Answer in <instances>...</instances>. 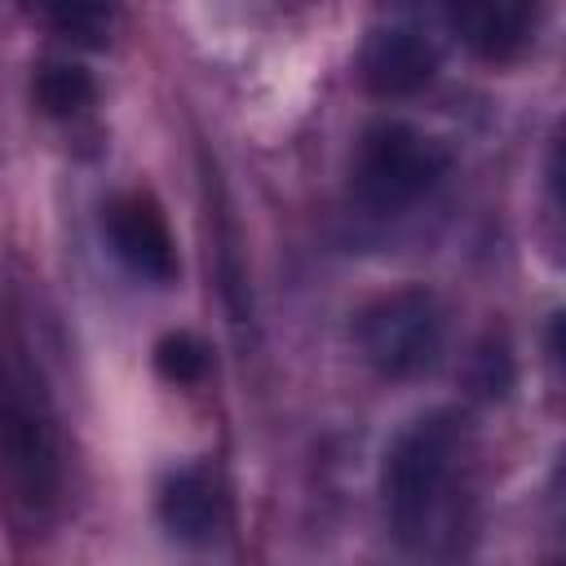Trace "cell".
<instances>
[{"mask_svg": "<svg viewBox=\"0 0 566 566\" xmlns=\"http://www.w3.org/2000/svg\"><path fill=\"white\" fill-rule=\"evenodd\" d=\"M539 4L544 0H442L460 44L486 62H509L531 44Z\"/></svg>", "mask_w": 566, "mask_h": 566, "instance_id": "52a82bcc", "label": "cell"}, {"mask_svg": "<svg viewBox=\"0 0 566 566\" xmlns=\"http://www.w3.org/2000/svg\"><path fill=\"white\" fill-rule=\"evenodd\" d=\"M358 75L376 97H411L438 75V40L407 18H389L367 31Z\"/></svg>", "mask_w": 566, "mask_h": 566, "instance_id": "5b68a950", "label": "cell"}, {"mask_svg": "<svg viewBox=\"0 0 566 566\" xmlns=\"http://www.w3.org/2000/svg\"><path fill=\"white\" fill-rule=\"evenodd\" d=\"M159 522L181 544H212L226 522V495L208 464H186L159 486Z\"/></svg>", "mask_w": 566, "mask_h": 566, "instance_id": "ba28073f", "label": "cell"}, {"mask_svg": "<svg viewBox=\"0 0 566 566\" xmlns=\"http://www.w3.org/2000/svg\"><path fill=\"white\" fill-rule=\"evenodd\" d=\"M49 27L84 49H106L115 35V0H40Z\"/></svg>", "mask_w": 566, "mask_h": 566, "instance_id": "9c48e42d", "label": "cell"}, {"mask_svg": "<svg viewBox=\"0 0 566 566\" xmlns=\"http://www.w3.org/2000/svg\"><path fill=\"white\" fill-rule=\"evenodd\" d=\"M451 168V150L420 133L407 119H376L354 150L349 164V190L354 199L376 212V217H394L411 203H420Z\"/></svg>", "mask_w": 566, "mask_h": 566, "instance_id": "3957f363", "label": "cell"}, {"mask_svg": "<svg viewBox=\"0 0 566 566\" xmlns=\"http://www.w3.org/2000/svg\"><path fill=\"white\" fill-rule=\"evenodd\" d=\"M0 18H4V0H0Z\"/></svg>", "mask_w": 566, "mask_h": 566, "instance_id": "4fadbf2b", "label": "cell"}, {"mask_svg": "<svg viewBox=\"0 0 566 566\" xmlns=\"http://www.w3.org/2000/svg\"><path fill=\"white\" fill-rule=\"evenodd\" d=\"M102 230L111 252L146 283H172L177 279V243L159 212V203L142 190H124L102 208Z\"/></svg>", "mask_w": 566, "mask_h": 566, "instance_id": "8992f818", "label": "cell"}, {"mask_svg": "<svg viewBox=\"0 0 566 566\" xmlns=\"http://www.w3.org/2000/svg\"><path fill=\"white\" fill-rule=\"evenodd\" d=\"M509 380H513V363H509L504 345H482V349L473 354V371H469V385H473L482 398H504Z\"/></svg>", "mask_w": 566, "mask_h": 566, "instance_id": "7c38bea8", "label": "cell"}, {"mask_svg": "<svg viewBox=\"0 0 566 566\" xmlns=\"http://www.w3.org/2000/svg\"><path fill=\"white\" fill-rule=\"evenodd\" d=\"M93 97H97V84H93V75H88L84 66H75V62H49V66H40V75H35V102H40L49 115H57V119L80 115L84 106H93Z\"/></svg>", "mask_w": 566, "mask_h": 566, "instance_id": "30bf717a", "label": "cell"}, {"mask_svg": "<svg viewBox=\"0 0 566 566\" xmlns=\"http://www.w3.org/2000/svg\"><path fill=\"white\" fill-rule=\"evenodd\" d=\"M0 495L22 526H44L66 495V451L27 367L0 363Z\"/></svg>", "mask_w": 566, "mask_h": 566, "instance_id": "7a4b0ae2", "label": "cell"}, {"mask_svg": "<svg viewBox=\"0 0 566 566\" xmlns=\"http://www.w3.org/2000/svg\"><path fill=\"white\" fill-rule=\"evenodd\" d=\"M155 371L168 385H199L208 376V345L190 332H168L155 345Z\"/></svg>", "mask_w": 566, "mask_h": 566, "instance_id": "8fae6325", "label": "cell"}, {"mask_svg": "<svg viewBox=\"0 0 566 566\" xmlns=\"http://www.w3.org/2000/svg\"><path fill=\"white\" fill-rule=\"evenodd\" d=\"M354 336H358L363 358L380 376L411 380L442 358L447 310L429 287H398L358 310Z\"/></svg>", "mask_w": 566, "mask_h": 566, "instance_id": "277c9868", "label": "cell"}, {"mask_svg": "<svg viewBox=\"0 0 566 566\" xmlns=\"http://www.w3.org/2000/svg\"><path fill=\"white\" fill-rule=\"evenodd\" d=\"M464 429L451 411H424L402 424L380 464V500L398 544L424 553L455 513Z\"/></svg>", "mask_w": 566, "mask_h": 566, "instance_id": "6da1fadb", "label": "cell"}]
</instances>
